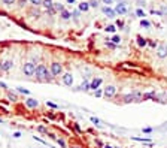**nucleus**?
<instances>
[{"label":"nucleus","mask_w":167,"mask_h":148,"mask_svg":"<svg viewBox=\"0 0 167 148\" xmlns=\"http://www.w3.org/2000/svg\"><path fill=\"white\" fill-rule=\"evenodd\" d=\"M92 94H94L96 97H103V88H98L96 91H92Z\"/></svg>","instance_id":"35"},{"label":"nucleus","mask_w":167,"mask_h":148,"mask_svg":"<svg viewBox=\"0 0 167 148\" xmlns=\"http://www.w3.org/2000/svg\"><path fill=\"white\" fill-rule=\"evenodd\" d=\"M102 3L104 6H112L113 5V0H102Z\"/></svg>","instance_id":"42"},{"label":"nucleus","mask_w":167,"mask_h":148,"mask_svg":"<svg viewBox=\"0 0 167 148\" xmlns=\"http://www.w3.org/2000/svg\"><path fill=\"white\" fill-rule=\"evenodd\" d=\"M148 45L151 46V48H158V44L154 42V40H148Z\"/></svg>","instance_id":"41"},{"label":"nucleus","mask_w":167,"mask_h":148,"mask_svg":"<svg viewBox=\"0 0 167 148\" xmlns=\"http://www.w3.org/2000/svg\"><path fill=\"white\" fill-rule=\"evenodd\" d=\"M70 148H82V147H81V145H72Z\"/></svg>","instance_id":"53"},{"label":"nucleus","mask_w":167,"mask_h":148,"mask_svg":"<svg viewBox=\"0 0 167 148\" xmlns=\"http://www.w3.org/2000/svg\"><path fill=\"white\" fill-rule=\"evenodd\" d=\"M49 139H52V141H57L58 138H57V135H54V133H51V132H48V135H46Z\"/></svg>","instance_id":"40"},{"label":"nucleus","mask_w":167,"mask_h":148,"mask_svg":"<svg viewBox=\"0 0 167 148\" xmlns=\"http://www.w3.org/2000/svg\"><path fill=\"white\" fill-rule=\"evenodd\" d=\"M57 144L61 147V148H67V144H66V141H64L63 138H58V139H57Z\"/></svg>","instance_id":"33"},{"label":"nucleus","mask_w":167,"mask_h":148,"mask_svg":"<svg viewBox=\"0 0 167 148\" xmlns=\"http://www.w3.org/2000/svg\"><path fill=\"white\" fill-rule=\"evenodd\" d=\"M8 99L11 100V102H18V93L17 91H8Z\"/></svg>","instance_id":"20"},{"label":"nucleus","mask_w":167,"mask_h":148,"mask_svg":"<svg viewBox=\"0 0 167 148\" xmlns=\"http://www.w3.org/2000/svg\"><path fill=\"white\" fill-rule=\"evenodd\" d=\"M72 17L75 18V19H78V18H79V11H73V12H72Z\"/></svg>","instance_id":"47"},{"label":"nucleus","mask_w":167,"mask_h":148,"mask_svg":"<svg viewBox=\"0 0 167 148\" xmlns=\"http://www.w3.org/2000/svg\"><path fill=\"white\" fill-rule=\"evenodd\" d=\"M106 46H108L109 50H116V48H118V45H115L113 42H110V39H108V42H106Z\"/></svg>","instance_id":"31"},{"label":"nucleus","mask_w":167,"mask_h":148,"mask_svg":"<svg viewBox=\"0 0 167 148\" xmlns=\"http://www.w3.org/2000/svg\"><path fill=\"white\" fill-rule=\"evenodd\" d=\"M39 133H43V135H48V129H46L45 126H37V129H36Z\"/></svg>","instance_id":"32"},{"label":"nucleus","mask_w":167,"mask_h":148,"mask_svg":"<svg viewBox=\"0 0 167 148\" xmlns=\"http://www.w3.org/2000/svg\"><path fill=\"white\" fill-rule=\"evenodd\" d=\"M17 93L24 94V96H30V91L27 88H24V87H17Z\"/></svg>","instance_id":"24"},{"label":"nucleus","mask_w":167,"mask_h":148,"mask_svg":"<svg viewBox=\"0 0 167 148\" xmlns=\"http://www.w3.org/2000/svg\"><path fill=\"white\" fill-rule=\"evenodd\" d=\"M137 3H139V6H140V8H142V6L145 8V6H146V2H145V0H137Z\"/></svg>","instance_id":"48"},{"label":"nucleus","mask_w":167,"mask_h":148,"mask_svg":"<svg viewBox=\"0 0 167 148\" xmlns=\"http://www.w3.org/2000/svg\"><path fill=\"white\" fill-rule=\"evenodd\" d=\"M0 88H3V90H8V85H6L5 82H2V81H0Z\"/></svg>","instance_id":"50"},{"label":"nucleus","mask_w":167,"mask_h":148,"mask_svg":"<svg viewBox=\"0 0 167 148\" xmlns=\"http://www.w3.org/2000/svg\"><path fill=\"white\" fill-rule=\"evenodd\" d=\"M54 9H55L57 12H61V11H64V6H63L61 3H54Z\"/></svg>","instance_id":"34"},{"label":"nucleus","mask_w":167,"mask_h":148,"mask_svg":"<svg viewBox=\"0 0 167 148\" xmlns=\"http://www.w3.org/2000/svg\"><path fill=\"white\" fill-rule=\"evenodd\" d=\"M136 15L140 18V19H145V17H146V13H145V11L142 9V8H137L136 9Z\"/></svg>","instance_id":"25"},{"label":"nucleus","mask_w":167,"mask_h":148,"mask_svg":"<svg viewBox=\"0 0 167 148\" xmlns=\"http://www.w3.org/2000/svg\"><path fill=\"white\" fill-rule=\"evenodd\" d=\"M166 99H167V90H166Z\"/></svg>","instance_id":"56"},{"label":"nucleus","mask_w":167,"mask_h":148,"mask_svg":"<svg viewBox=\"0 0 167 148\" xmlns=\"http://www.w3.org/2000/svg\"><path fill=\"white\" fill-rule=\"evenodd\" d=\"M2 123H3V120H2V118H0V124H2Z\"/></svg>","instance_id":"55"},{"label":"nucleus","mask_w":167,"mask_h":148,"mask_svg":"<svg viewBox=\"0 0 167 148\" xmlns=\"http://www.w3.org/2000/svg\"><path fill=\"white\" fill-rule=\"evenodd\" d=\"M116 93H118V88H116V85H113V84H108L103 88V97L106 99H113L116 96Z\"/></svg>","instance_id":"4"},{"label":"nucleus","mask_w":167,"mask_h":148,"mask_svg":"<svg viewBox=\"0 0 167 148\" xmlns=\"http://www.w3.org/2000/svg\"><path fill=\"white\" fill-rule=\"evenodd\" d=\"M14 69V62L12 60H5L2 62V72H9Z\"/></svg>","instance_id":"13"},{"label":"nucleus","mask_w":167,"mask_h":148,"mask_svg":"<svg viewBox=\"0 0 167 148\" xmlns=\"http://www.w3.org/2000/svg\"><path fill=\"white\" fill-rule=\"evenodd\" d=\"M42 6L46 11H49V9L54 8V2H52V0H42Z\"/></svg>","instance_id":"19"},{"label":"nucleus","mask_w":167,"mask_h":148,"mask_svg":"<svg viewBox=\"0 0 167 148\" xmlns=\"http://www.w3.org/2000/svg\"><path fill=\"white\" fill-rule=\"evenodd\" d=\"M41 15H42V13H41V11H39L37 8H33V9L30 11V17H31V18H36V19H37V18H41Z\"/></svg>","instance_id":"22"},{"label":"nucleus","mask_w":167,"mask_h":148,"mask_svg":"<svg viewBox=\"0 0 167 148\" xmlns=\"http://www.w3.org/2000/svg\"><path fill=\"white\" fill-rule=\"evenodd\" d=\"M21 70L25 76H35V72H36V63L35 62H25L21 67Z\"/></svg>","instance_id":"3"},{"label":"nucleus","mask_w":167,"mask_h":148,"mask_svg":"<svg viewBox=\"0 0 167 148\" xmlns=\"http://www.w3.org/2000/svg\"><path fill=\"white\" fill-rule=\"evenodd\" d=\"M115 30H116V25H113V24H109L104 27V31H108V33H115Z\"/></svg>","instance_id":"27"},{"label":"nucleus","mask_w":167,"mask_h":148,"mask_svg":"<svg viewBox=\"0 0 167 148\" xmlns=\"http://www.w3.org/2000/svg\"><path fill=\"white\" fill-rule=\"evenodd\" d=\"M73 127H75V130H76L78 133H82V129H81V126H79L78 123H75V124H73Z\"/></svg>","instance_id":"45"},{"label":"nucleus","mask_w":167,"mask_h":148,"mask_svg":"<svg viewBox=\"0 0 167 148\" xmlns=\"http://www.w3.org/2000/svg\"><path fill=\"white\" fill-rule=\"evenodd\" d=\"M131 141H136V142H146V144H152L151 138H139V136H131Z\"/></svg>","instance_id":"18"},{"label":"nucleus","mask_w":167,"mask_h":148,"mask_svg":"<svg viewBox=\"0 0 167 148\" xmlns=\"http://www.w3.org/2000/svg\"><path fill=\"white\" fill-rule=\"evenodd\" d=\"M33 139L37 141V142H41V144H43V145H48V142H46V141H43L42 138H39V136H33Z\"/></svg>","instance_id":"39"},{"label":"nucleus","mask_w":167,"mask_h":148,"mask_svg":"<svg viewBox=\"0 0 167 148\" xmlns=\"http://www.w3.org/2000/svg\"><path fill=\"white\" fill-rule=\"evenodd\" d=\"M157 57L158 58H167V46L166 45H158V48H157Z\"/></svg>","instance_id":"9"},{"label":"nucleus","mask_w":167,"mask_h":148,"mask_svg":"<svg viewBox=\"0 0 167 148\" xmlns=\"http://www.w3.org/2000/svg\"><path fill=\"white\" fill-rule=\"evenodd\" d=\"M122 103H134V100H133V94L131 93H127L122 96Z\"/></svg>","instance_id":"17"},{"label":"nucleus","mask_w":167,"mask_h":148,"mask_svg":"<svg viewBox=\"0 0 167 148\" xmlns=\"http://www.w3.org/2000/svg\"><path fill=\"white\" fill-rule=\"evenodd\" d=\"M142 132H143V133H152V132H154V129H152V127H143Z\"/></svg>","instance_id":"43"},{"label":"nucleus","mask_w":167,"mask_h":148,"mask_svg":"<svg viewBox=\"0 0 167 148\" xmlns=\"http://www.w3.org/2000/svg\"><path fill=\"white\" fill-rule=\"evenodd\" d=\"M113 9H115V12H116V13H119V15H125V13L128 12V6H127L125 3H122V2H119Z\"/></svg>","instance_id":"8"},{"label":"nucleus","mask_w":167,"mask_h":148,"mask_svg":"<svg viewBox=\"0 0 167 148\" xmlns=\"http://www.w3.org/2000/svg\"><path fill=\"white\" fill-rule=\"evenodd\" d=\"M78 9H79V12H88L90 11V3L88 2H81L78 5Z\"/></svg>","instance_id":"15"},{"label":"nucleus","mask_w":167,"mask_h":148,"mask_svg":"<svg viewBox=\"0 0 167 148\" xmlns=\"http://www.w3.org/2000/svg\"><path fill=\"white\" fill-rule=\"evenodd\" d=\"M140 25H142V27H145V29H149V27H151V23L148 21V19H140Z\"/></svg>","instance_id":"30"},{"label":"nucleus","mask_w":167,"mask_h":148,"mask_svg":"<svg viewBox=\"0 0 167 148\" xmlns=\"http://www.w3.org/2000/svg\"><path fill=\"white\" fill-rule=\"evenodd\" d=\"M12 136H14L15 139H18V138H21V132H15L14 135H12Z\"/></svg>","instance_id":"49"},{"label":"nucleus","mask_w":167,"mask_h":148,"mask_svg":"<svg viewBox=\"0 0 167 148\" xmlns=\"http://www.w3.org/2000/svg\"><path fill=\"white\" fill-rule=\"evenodd\" d=\"M103 84V79L100 76H94L91 81H90V91H96L100 88V85Z\"/></svg>","instance_id":"5"},{"label":"nucleus","mask_w":167,"mask_h":148,"mask_svg":"<svg viewBox=\"0 0 167 148\" xmlns=\"http://www.w3.org/2000/svg\"><path fill=\"white\" fill-rule=\"evenodd\" d=\"M155 94H157V91H155V90L143 93V102H145V100H154V97H155Z\"/></svg>","instance_id":"16"},{"label":"nucleus","mask_w":167,"mask_h":148,"mask_svg":"<svg viewBox=\"0 0 167 148\" xmlns=\"http://www.w3.org/2000/svg\"><path fill=\"white\" fill-rule=\"evenodd\" d=\"M94 144H96V145H97L98 148H103V147H104V144H103V142H102V141H100V139H96V141H94Z\"/></svg>","instance_id":"44"},{"label":"nucleus","mask_w":167,"mask_h":148,"mask_svg":"<svg viewBox=\"0 0 167 148\" xmlns=\"http://www.w3.org/2000/svg\"><path fill=\"white\" fill-rule=\"evenodd\" d=\"M136 44H137L139 48H145V46L148 45V39H145L143 36H137L136 38Z\"/></svg>","instance_id":"14"},{"label":"nucleus","mask_w":167,"mask_h":148,"mask_svg":"<svg viewBox=\"0 0 167 148\" xmlns=\"http://www.w3.org/2000/svg\"><path fill=\"white\" fill-rule=\"evenodd\" d=\"M61 82L66 87H73V75L72 72H64L61 75Z\"/></svg>","instance_id":"6"},{"label":"nucleus","mask_w":167,"mask_h":148,"mask_svg":"<svg viewBox=\"0 0 167 148\" xmlns=\"http://www.w3.org/2000/svg\"><path fill=\"white\" fill-rule=\"evenodd\" d=\"M160 17H167V5H161V6H160Z\"/></svg>","instance_id":"23"},{"label":"nucleus","mask_w":167,"mask_h":148,"mask_svg":"<svg viewBox=\"0 0 167 148\" xmlns=\"http://www.w3.org/2000/svg\"><path fill=\"white\" fill-rule=\"evenodd\" d=\"M0 72H2V63H0Z\"/></svg>","instance_id":"54"},{"label":"nucleus","mask_w":167,"mask_h":148,"mask_svg":"<svg viewBox=\"0 0 167 148\" xmlns=\"http://www.w3.org/2000/svg\"><path fill=\"white\" fill-rule=\"evenodd\" d=\"M76 91H90V79H88V76H84L82 84L76 88Z\"/></svg>","instance_id":"10"},{"label":"nucleus","mask_w":167,"mask_h":148,"mask_svg":"<svg viewBox=\"0 0 167 148\" xmlns=\"http://www.w3.org/2000/svg\"><path fill=\"white\" fill-rule=\"evenodd\" d=\"M24 105L29 108V109H36V108L39 106V100L35 99V97H27L24 100Z\"/></svg>","instance_id":"7"},{"label":"nucleus","mask_w":167,"mask_h":148,"mask_svg":"<svg viewBox=\"0 0 167 148\" xmlns=\"http://www.w3.org/2000/svg\"><path fill=\"white\" fill-rule=\"evenodd\" d=\"M90 8H98V0H90Z\"/></svg>","instance_id":"36"},{"label":"nucleus","mask_w":167,"mask_h":148,"mask_svg":"<svg viewBox=\"0 0 167 148\" xmlns=\"http://www.w3.org/2000/svg\"><path fill=\"white\" fill-rule=\"evenodd\" d=\"M102 12L104 13V15H108V18H115V15H116V12H115V9H113L112 6H103Z\"/></svg>","instance_id":"11"},{"label":"nucleus","mask_w":167,"mask_h":148,"mask_svg":"<svg viewBox=\"0 0 167 148\" xmlns=\"http://www.w3.org/2000/svg\"><path fill=\"white\" fill-rule=\"evenodd\" d=\"M110 42H113L115 45H119V44H121V36H118V35L112 36V38H110Z\"/></svg>","instance_id":"28"},{"label":"nucleus","mask_w":167,"mask_h":148,"mask_svg":"<svg viewBox=\"0 0 167 148\" xmlns=\"http://www.w3.org/2000/svg\"><path fill=\"white\" fill-rule=\"evenodd\" d=\"M49 70H51V73H52V76H54V78L61 76L63 73H64L63 63H60V62H52V63L49 64Z\"/></svg>","instance_id":"2"},{"label":"nucleus","mask_w":167,"mask_h":148,"mask_svg":"<svg viewBox=\"0 0 167 148\" xmlns=\"http://www.w3.org/2000/svg\"><path fill=\"white\" fill-rule=\"evenodd\" d=\"M67 3H69V5H75L76 0H67Z\"/></svg>","instance_id":"51"},{"label":"nucleus","mask_w":167,"mask_h":148,"mask_svg":"<svg viewBox=\"0 0 167 148\" xmlns=\"http://www.w3.org/2000/svg\"><path fill=\"white\" fill-rule=\"evenodd\" d=\"M90 120H91V123H92V124H96V126H98V127L102 126V124H100V120H98L97 117H91Z\"/></svg>","instance_id":"37"},{"label":"nucleus","mask_w":167,"mask_h":148,"mask_svg":"<svg viewBox=\"0 0 167 148\" xmlns=\"http://www.w3.org/2000/svg\"><path fill=\"white\" fill-rule=\"evenodd\" d=\"M46 106H48V108H51V109H58V108H60L57 103L51 102V100H46Z\"/></svg>","instance_id":"29"},{"label":"nucleus","mask_w":167,"mask_h":148,"mask_svg":"<svg viewBox=\"0 0 167 148\" xmlns=\"http://www.w3.org/2000/svg\"><path fill=\"white\" fill-rule=\"evenodd\" d=\"M29 3L33 8H39V6H42V0H29Z\"/></svg>","instance_id":"26"},{"label":"nucleus","mask_w":167,"mask_h":148,"mask_svg":"<svg viewBox=\"0 0 167 148\" xmlns=\"http://www.w3.org/2000/svg\"><path fill=\"white\" fill-rule=\"evenodd\" d=\"M2 2H3V5H6V6H12V5H15L17 0H2Z\"/></svg>","instance_id":"38"},{"label":"nucleus","mask_w":167,"mask_h":148,"mask_svg":"<svg viewBox=\"0 0 167 148\" xmlns=\"http://www.w3.org/2000/svg\"><path fill=\"white\" fill-rule=\"evenodd\" d=\"M103 148H115V147H112L110 144H104V147Z\"/></svg>","instance_id":"52"},{"label":"nucleus","mask_w":167,"mask_h":148,"mask_svg":"<svg viewBox=\"0 0 167 148\" xmlns=\"http://www.w3.org/2000/svg\"><path fill=\"white\" fill-rule=\"evenodd\" d=\"M133 94V100H134V103H140V102H143V93L142 91H139V90H133L131 91Z\"/></svg>","instance_id":"12"},{"label":"nucleus","mask_w":167,"mask_h":148,"mask_svg":"<svg viewBox=\"0 0 167 148\" xmlns=\"http://www.w3.org/2000/svg\"><path fill=\"white\" fill-rule=\"evenodd\" d=\"M35 76H36V79L39 81V82H52V81L55 79L54 76H52L51 70H49L45 64H42V63H39V64L36 66Z\"/></svg>","instance_id":"1"},{"label":"nucleus","mask_w":167,"mask_h":148,"mask_svg":"<svg viewBox=\"0 0 167 148\" xmlns=\"http://www.w3.org/2000/svg\"><path fill=\"white\" fill-rule=\"evenodd\" d=\"M116 27H119V29H124V21H122V19H118V21H116Z\"/></svg>","instance_id":"46"},{"label":"nucleus","mask_w":167,"mask_h":148,"mask_svg":"<svg viewBox=\"0 0 167 148\" xmlns=\"http://www.w3.org/2000/svg\"><path fill=\"white\" fill-rule=\"evenodd\" d=\"M115 148H122V147H115Z\"/></svg>","instance_id":"57"},{"label":"nucleus","mask_w":167,"mask_h":148,"mask_svg":"<svg viewBox=\"0 0 167 148\" xmlns=\"http://www.w3.org/2000/svg\"><path fill=\"white\" fill-rule=\"evenodd\" d=\"M60 17H61V19H64V21H67V19H70L72 18V12H69V11H61L60 12Z\"/></svg>","instance_id":"21"}]
</instances>
